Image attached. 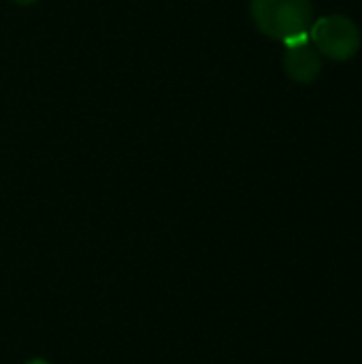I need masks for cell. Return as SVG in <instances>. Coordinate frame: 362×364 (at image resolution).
<instances>
[{
	"label": "cell",
	"instance_id": "4",
	"mask_svg": "<svg viewBox=\"0 0 362 364\" xmlns=\"http://www.w3.org/2000/svg\"><path fill=\"white\" fill-rule=\"evenodd\" d=\"M307 43H309V32L307 30L305 32H299V34H292V36H288L284 41L286 47H299V45H307Z\"/></svg>",
	"mask_w": 362,
	"mask_h": 364
},
{
	"label": "cell",
	"instance_id": "1",
	"mask_svg": "<svg viewBox=\"0 0 362 364\" xmlns=\"http://www.w3.org/2000/svg\"><path fill=\"white\" fill-rule=\"evenodd\" d=\"M252 19L256 28L275 41L305 32L314 21L312 0H252Z\"/></svg>",
	"mask_w": 362,
	"mask_h": 364
},
{
	"label": "cell",
	"instance_id": "2",
	"mask_svg": "<svg viewBox=\"0 0 362 364\" xmlns=\"http://www.w3.org/2000/svg\"><path fill=\"white\" fill-rule=\"evenodd\" d=\"M309 41L316 45V49L322 55L335 62H346L358 53L362 36L361 28L356 26L354 19H350L348 15L335 13V15H324L312 23Z\"/></svg>",
	"mask_w": 362,
	"mask_h": 364
},
{
	"label": "cell",
	"instance_id": "3",
	"mask_svg": "<svg viewBox=\"0 0 362 364\" xmlns=\"http://www.w3.org/2000/svg\"><path fill=\"white\" fill-rule=\"evenodd\" d=\"M282 66H284V73L292 81L305 83V85L314 83L322 73V60H320L318 51L309 47V43L299 45V47H286Z\"/></svg>",
	"mask_w": 362,
	"mask_h": 364
},
{
	"label": "cell",
	"instance_id": "5",
	"mask_svg": "<svg viewBox=\"0 0 362 364\" xmlns=\"http://www.w3.org/2000/svg\"><path fill=\"white\" fill-rule=\"evenodd\" d=\"M9 2H13L17 6H30V4H36L38 0H9Z\"/></svg>",
	"mask_w": 362,
	"mask_h": 364
},
{
	"label": "cell",
	"instance_id": "6",
	"mask_svg": "<svg viewBox=\"0 0 362 364\" xmlns=\"http://www.w3.org/2000/svg\"><path fill=\"white\" fill-rule=\"evenodd\" d=\"M26 364H49L47 360H41V358H36V360H30V363H26Z\"/></svg>",
	"mask_w": 362,
	"mask_h": 364
}]
</instances>
